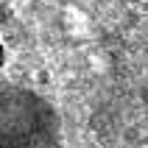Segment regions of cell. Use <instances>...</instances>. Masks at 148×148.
<instances>
[{"label": "cell", "mask_w": 148, "mask_h": 148, "mask_svg": "<svg viewBox=\"0 0 148 148\" xmlns=\"http://www.w3.org/2000/svg\"><path fill=\"white\" fill-rule=\"evenodd\" d=\"M0 148H62V117L45 95L0 84Z\"/></svg>", "instance_id": "6da1fadb"}, {"label": "cell", "mask_w": 148, "mask_h": 148, "mask_svg": "<svg viewBox=\"0 0 148 148\" xmlns=\"http://www.w3.org/2000/svg\"><path fill=\"white\" fill-rule=\"evenodd\" d=\"M8 62V50H6V42L0 39V70H3V64Z\"/></svg>", "instance_id": "7a4b0ae2"}]
</instances>
